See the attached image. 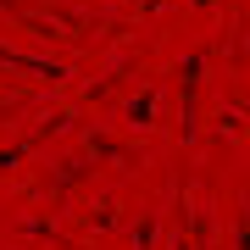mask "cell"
<instances>
[{
	"label": "cell",
	"mask_w": 250,
	"mask_h": 250,
	"mask_svg": "<svg viewBox=\"0 0 250 250\" xmlns=\"http://www.w3.org/2000/svg\"><path fill=\"white\" fill-rule=\"evenodd\" d=\"M233 239H239V250H250V228H245V217H239V228H233Z\"/></svg>",
	"instance_id": "6da1fadb"
}]
</instances>
